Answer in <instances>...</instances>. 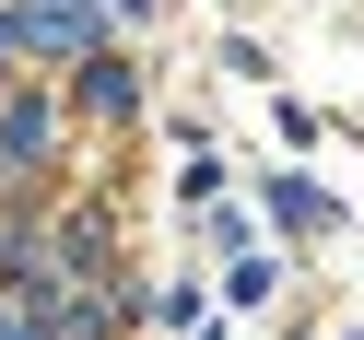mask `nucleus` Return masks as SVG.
Wrapping results in <instances>:
<instances>
[{
    "mask_svg": "<svg viewBox=\"0 0 364 340\" xmlns=\"http://www.w3.org/2000/svg\"><path fill=\"white\" fill-rule=\"evenodd\" d=\"M48 153H59V118L36 94H0V176H36Z\"/></svg>",
    "mask_w": 364,
    "mask_h": 340,
    "instance_id": "f03ea898",
    "label": "nucleus"
},
{
    "mask_svg": "<svg viewBox=\"0 0 364 340\" xmlns=\"http://www.w3.org/2000/svg\"><path fill=\"white\" fill-rule=\"evenodd\" d=\"M0 59H12V12H0Z\"/></svg>",
    "mask_w": 364,
    "mask_h": 340,
    "instance_id": "6e6552de",
    "label": "nucleus"
},
{
    "mask_svg": "<svg viewBox=\"0 0 364 340\" xmlns=\"http://www.w3.org/2000/svg\"><path fill=\"white\" fill-rule=\"evenodd\" d=\"M118 12H129V24H141V12H153V0H118Z\"/></svg>",
    "mask_w": 364,
    "mask_h": 340,
    "instance_id": "0eeeda50",
    "label": "nucleus"
},
{
    "mask_svg": "<svg viewBox=\"0 0 364 340\" xmlns=\"http://www.w3.org/2000/svg\"><path fill=\"white\" fill-rule=\"evenodd\" d=\"M0 340H59V329H48V317H36V305H24L12 282H0Z\"/></svg>",
    "mask_w": 364,
    "mask_h": 340,
    "instance_id": "39448f33",
    "label": "nucleus"
},
{
    "mask_svg": "<svg viewBox=\"0 0 364 340\" xmlns=\"http://www.w3.org/2000/svg\"><path fill=\"white\" fill-rule=\"evenodd\" d=\"M71 94L95 106V118H129V106H141V71H129V59H95V48H82V71H71Z\"/></svg>",
    "mask_w": 364,
    "mask_h": 340,
    "instance_id": "7ed1b4c3",
    "label": "nucleus"
},
{
    "mask_svg": "<svg viewBox=\"0 0 364 340\" xmlns=\"http://www.w3.org/2000/svg\"><path fill=\"white\" fill-rule=\"evenodd\" d=\"M176 188H188V199H212V188H223V153H212V141H188V165H176Z\"/></svg>",
    "mask_w": 364,
    "mask_h": 340,
    "instance_id": "423d86ee",
    "label": "nucleus"
},
{
    "mask_svg": "<svg viewBox=\"0 0 364 340\" xmlns=\"http://www.w3.org/2000/svg\"><path fill=\"white\" fill-rule=\"evenodd\" d=\"M270 212H282V223H294V235H329V223H341V212H329V199H317V188H294V176H282V188H270Z\"/></svg>",
    "mask_w": 364,
    "mask_h": 340,
    "instance_id": "20e7f679",
    "label": "nucleus"
},
{
    "mask_svg": "<svg viewBox=\"0 0 364 340\" xmlns=\"http://www.w3.org/2000/svg\"><path fill=\"white\" fill-rule=\"evenodd\" d=\"M12 48H59V59H82V48H95V0H24V12H12Z\"/></svg>",
    "mask_w": 364,
    "mask_h": 340,
    "instance_id": "f257e3e1",
    "label": "nucleus"
}]
</instances>
